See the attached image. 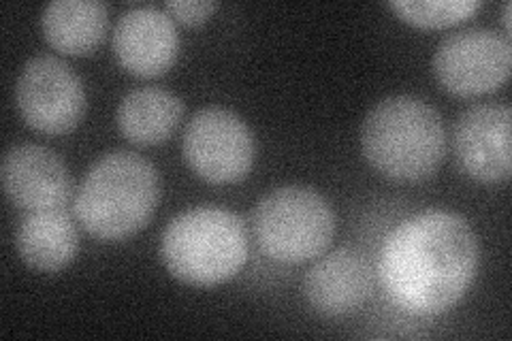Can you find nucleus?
<instances>
[{
	"label": "nucleus",
	"mask_w": 512,
	"mask_h": 341,
	"mask_svg": "<svg viewBox=\"0 0 512 341\" xmlns=\"http://www.w3.org/2000/svg\"><path fill=\"white\" fill-rule=\"evenodd\" d=\"M165 7L175 20L188 26H197L210 18L218 5L212 3V0H169Z\"/></svg>",
	"instance_id": "nucleus-17"
},
{
	"label": "nucleus",
	"mask_w": 512,
	"mask_h": 341,
	"mask_svg": "<svg viewBox=\"0 0 512 341\" xmlns=\"http://www.w3.org/2000/svg\"><path fill=\"white\" fill-rule=\"evenodd\" d=\"M160 258L173 278L188 286L222 284L248 261L246 224L222 207L186 209L165 226Z\"/></svg>",
	"instance_id": "nucleus-4"
},
{
	"label": "nucleus",
	"mask_w": 512,
	"mask_h": 341,
	"mask_svg": "<svg viewBox=\"0 0 512 341\" xmlns=\"http://www.w3.org/2000/svg\"><path fill=\"white\" fill-rule=\"evenodd\" d=\"M374 290V267L350 248L318 258L303 280V292L312 310L327 318L355 314Z\"/></svg>",
	"instance_id": "nucleus-12"
},
{
	"label": "nucleus",
	"mask_w": 512,
	"mask_h": 341,
	"mask_svg": "<svg viewBox=\"0 0 512 341\" xmlns=\"http://www.w3.org/2000/svg\"><path fill=\"white\" fill-rule=\"evenodd\" d=\"M252 229L261 250L280 263H306L323 254L335 233L329 201L306 186H282L259 201Z\"/></svg>",
	"instance_id": "nucleus-5"
},
{
	"label": "nucleus",
	"mask_w": 512,
	"mask_h": 341,
	"mask_svg": "<svg viewBox=\"0 0 512 341\" xmlns=\"http://www.w3.org/2000/svg\"><path fill=\"white\" fill-rule=\"evenodd\" d=\"M114 52L126 71L156 77L169 71L178 58V28L163 9L133 7L120 15L114 28Z\"/></svg>",
	"instance_id": "nucleus-11"
},
{
	"label": "nucleus",
	"mask_w": 512,
	"mask_h": 341,
	"mask_svg": "<svg viewBox=\"0 0 512 341\" xmlns=\"http://www.w3.org/2000/svg\"><path fill=\"white\" fill-rule=\"evenodd\" d=\"M107 26V7L99 0H54L41 15L47 43L71 56L90 54L107 35Z\"/></svg>",
	"instance_id": "nucleus-14"
},
{
	"label": "nucleus",
	"mask_w": 512,
	"mask_h": 341,
	"mask_svg": "<svg viewBox=\"0 0 512 341\" xmlns=\"http://www.w3.org/2000/svg\"><path fill=\"white\" fill-rule=\"evenodd\" d=\"M508 37L489 28H466L440 41L434 73L440 86L457 96H476L500 88L510 75Z\"/></svg>",
	"instance_id": "nucleus-8"
},
{
	"label": "nucleus",
	"mask_w": 512,
	"mask_h": 341,
	"mask_svg": "<svg viewBox=\"0 0 512 341\" xmlns=\"http://www.w3.org/2000/svg\"><path fill=\"white\" fill-rule=\"evenodd\" d=\"M7 197L22 209H60L71 197V175L60 156L37 143L7 150L0 167Z\"/></svg>",
	"instance_id": "nucleus-10"
},
{
	"label": "nucleus",
	"mask_w": 512,
	"mask_h": 341,
	"mask_svg": "<svg viewBox=\"0 0 512 341\" xmlns=\"http://www.w3.org/2000/svg\"><path fill=\"white\" fill-rule=\"evenodd\" d=\"M15 246L28 267L54 273L73 263L79 235L62 207L30 211L15 233Z\"/></svg>",
	"instance_id": "nucleus-13"
},
{
	"label": "nucleus",
	"mask_w": 512,
	"mask_h": 341,
	"mask_svg": "<svg viewBox=\"0 0 512 341\" xmlns=\"http://www.w3.org/2000/svg\"><path fill=\"white\" fill-rule=\"evenodd\" d=\"M478 239L455 211H421L387 235L378 275L389 299L414 316H438L466 295L478 269Z\"/></svg>",
	"instance_id": "nucleus-1"
},
{
	"label": "nucleus",
	"mask_w": 512,
	"mask_h": 341,
	"mask_svg": "<svg viewBox=\"0 0 512 341\" xmlns=\"http://www.w3.org/2000/svg\"><path fill=\"white\" fill-rule=\"evenodd\" d=\"M160 199V177L135 152H109L90 167L73 209L84 229L105 241L131 237L148 224Z\"/></svg>",
	"instance_id": "nucleus-3"
},
{
	"label": "nucleus",
	"mask_w": 512,
	"mask_h": 341,
	"mask_svg": "<svg viewBox=\"0 0 512 341\" xmlns=\"http://www.w3.org/2000/svg\"><path fill=\"white\" fill-rule=\"evenodd\" d=\"M184 103L163 88H135L118 105L116 120L120 133L137 145L165 141L180 124Z\"/></svg>",
	"instance_id": "nucleus-15"
},
{
	"label": "nucleus",
	"mask_w": 512,
	"mask_h": 341,
	"mask_svg": "<svg viewBox=\"0 0 512 341\" xmlns=\"http://www.w3.org/2000/svg\"><path fill=\"white\" fill-rule=\"evenodd\" d=\"M504 26H506V32H510V3L504 5Z\"/></svg>",
	"instance_id": "nucleus-18"
},
{
	"label": "nucleus",
	"mask_w": 512,
	"mask_h": 341,
	"mask_svg": "<svg viewBox=\"0 0 512 341\" xmlns=\"http://www.w3.org/2000/svg\"><path fill=\"white\" fill-rule=\"evenodd\" d=\"M186 165L210 184L244 180L254 162V137L231 109L205 107L190 118L182 139Z\"/></svg>",
	"instance_id": "nucleus-6"
},
{
	"label": "nucleus",
	"mask_w": 512,
	"mask_h": 341,
	"mask_svg": "<svg viewBox=\"0 0 512 341\" xmlns=\"http://www.w3.org/2000/svg\"><path fill=\"white\" fill-rule=\"evenodd\" d=\"M389 7L414 26L446 28L468 20L480 9V3L476 0H393Z\"/></svg>",
	"instance_id": "nucleus-16"
},
{
	"label": "nucleus",
	"mask_w": 512,
	"mask_h": 341,
	"mask_svg": "<svg viewBox=\"0 0 512 341\" xmlns=\"http://www.w3.org/2000/svg\"><path fill=\"white\" fill-rule=\"evenodd\" d=\"M361 148L367 162L389 180L421 182L444 158V122L419 96H389L363 120Z\"/></svg>",
	"instance_id": "nucleus-2"
},
{
	"label": "nucleus",
	"mask_w": 512,
	"mask_h": 341,
	"mask_svg": "<svg viewBox=\"0 0 512 341\" xmlns=\"http://www.w3.org/2000/svg\"><path fill=\"white\" fill-rule=\"evenodd\" d=\"M510 120L508 105H476L459 116L455 156L476 182L500 184L510 177Z\"/></svg>",
	"instance_id": "nucleus-9"
},
{
	"label": "nucleus",
	"mask_w": 512,
	"mask_h": 341,
	"mask_svg": "<svg viewBox=\"0 0 512 341\" xmlns=\"http://www.w3.org/2000/svg\"><path fill=\"white\" fill-rule=\"evenodd\" d=\"M15 105L30 128L64 135L84 116L86 90L67 62L43 54L24 64L15 84Z\"/></svg>",
	"instance_id": "nucleus-7"
}]
</instances>
